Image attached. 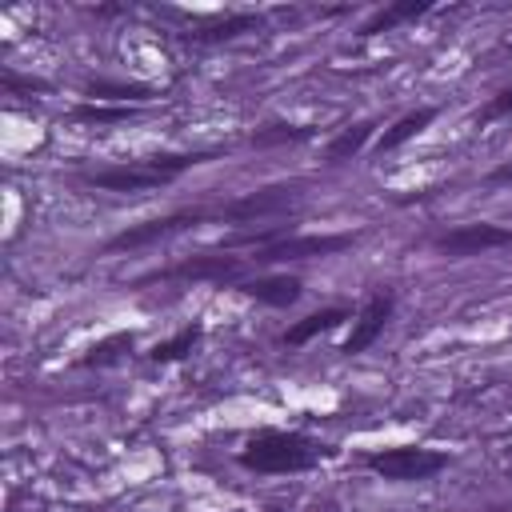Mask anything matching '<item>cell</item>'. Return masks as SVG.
I'll list each match as a JSON object with an SVG mask.
<instances>
[{"instance_id": "cell-1", "label": "cell", "mask_w": 512, "mask_h": 512, "mask_svg": "<svg viewBox=\"0 0 512 512\" xmlns=\"http://www.w3.org/2000/svg\"><path fill=\"white\" fill-rule=\"evenodd\" d=\"M216 156H220V148L156 152V156H140V160H112V164L84 168L80 180H84L88 188H100V192H152V188H164V184H172L176 176H184L188 168L208 164V160H216Z\"/></svg>"}, {"instance_id": "cell-2", "label": "cell", "mask_w": 512, "mask_h": 512, "mask_svg": "<svg viewBox=\"0 0 512 512\" xmlns=\"http://www.w3.org/2000/svg\"><path fill=\"white\" fill-rule=\"evenodd\" d=\"M328 456H332V444H324L308 432L260 428L244 440V448L236 452V464L256 476H296V472H312Z\"/></svg>"}, {"instance_id": "cell-3", "label": "cell", "mask_w": 512, "mask_h": 512, "mask_svg": "<svg viewBox=\"0 0 512 512\" xmlns=\"http://www.w3.org/2000/svg\"><path fill=\"white\" fill-rule=\"evenodd\" d=\"M304 200V184L300 180H280V184H264V188H252L236 200H224L216 208V220H228V224H256V220H284L300 208Z\"/></svg>"}, {"instance_id": "cell-4", "label": "cell", "mask_w": 512, "mask_h": 512, "mask_svg": "<svg viewBox=\"0 0 512 512\" xmlns=\"http://www.w3.org/2000/svg\"><path fill=\"white\" fill-rule=\"evenodd\" d=\"M368 472H376L380 480H392V484H420V480H432L440 476L452 460L448 452L440 448H420V444H400V448H372L360 456Z\"/></svg>"}, {"instance_id": "cell-5", "label": "cell", "mask_w": 512, "mask_h": 512, "mask_svg": "<svg viewBox=\"0 0 512 512\" xmlns=\"http://www.w3.org/2000/svg\"><path fill=\"white\" fill-rule=\"evenodd\" d=\"M248 256H232V252H192V256H184V260H176V264H168V268H160V272H148V276H140L136 280V288H144V284H156V280H192V284H220V288H228V284H244L248 280Z\"/></svg>"}, {"instance_id": "cell-6", "label": "cell", "mask_w": 512, "mask_h": 512, "mask_svg": "<svg viewBox=\"0 0 512 512\" xmlns=\"http://www.w3.org/2000/svg\"><path fill=\"white\" fill-rule=\"evenodd\" d=\"M208 216H216V212H208V208H176V212H168V216H152V220L128 224V228H120V232L104 244V252H140V248H148V244H160V240H172V236H180V232L200 228Z\"/></svg>"}, {"instance_id": "cell-7", "label": "cell", "mask_w": 512, "mask_h": 512, "mask_svg": "<svg viewBox=\"0 0 512 512\" xmlns=\"http://www.w3.org/2000/svg\"><path fill=\"white\" fill-rule=\"evenodd\" d=\"M360 236L356 232H320V236H304V232H292L260 252L248 256V264H292V260H316V256H336L344 248H352Z\"/></svg>"}, {"instance_id": "cell-8", "label": "cell", "mask_w": 512, "mask_h": 512, "mask_svg": "<svg viewBox=\"0 0 512 512\" xmlns=\"http://www.w3.org/2000/svg\"><path fill=\"white\" fill-rule=\"evenodd\" d=\"M512 244V228L492 224V220H472V224H456L432 236V248L448 260H464V256H484L492 248H508Z\"/></svg>"}, {"instance_id": "cell-9", "label": "cell", "mask_w": 512, "mask_h": 512, "mask_svg": "<svg viewBox=\"0 0 512 512\" xmlns=\"http://www.w3.org/2000/svg\"><path fill=\"white\" fill-rule=\"evenodd\" d=\"M392 312H396V292H392L388 284L376 288V292H368V300H364V304L356 308V316H352V332L344 336L340 352H344V356H360V352H368V348L384 336Z\"/></svg>"}, {"instance_id": "cell-10", "label": "cell", "mask_w": 512, "mask_h": 512, "mask_svg": "<svg viewBox=\"0 0 512 512\" xmlns=\"http://www.w3.org/2000/svg\"><path fill=\"white\" fill-rule=\"evenodd\" d=\"M236 288L244 296H252L256 304H264V308H292L304 296V280L292 276V272H260V276H248Z\"/></svg>"}, {"instance_id": "cell-11", "label": "cell", "mask_w": 512, "mask_h": 512, "mask_svg": "<svg viewBox=\"0 0 512 512\" xmlns=\"http://www.w3.org/2000/svg\"><path fill=\"white\" fill-rule=\"evenodd\" d=\"M344 320H352V308L328 304V308H320V312H308L304 320H292V324L280 332V344H284V348H300V344H308V340H316V336L340 328Z\"/></svg>"}, {"instance_id": "cell-12", "label": "cell", "mask_w": 512, "mask_h": 512, "mask_svg": "<svg viewBox=\"0 0 512 512\" xmlns=\"http://www.w3.org/2000/svg\"><path fill=\"white\" fill-rule=\"evenodd\" d=\"M432 8H436L432 0H396V4H384V8H376V12L356 28V36L368 40V36H376V32H392V28H400V24H412V20L428 16Z\"/></svg>"}, {"instance_id": "cell-13", "label": "cell", "mask_w": 512, "mask_h": 512, "mask_svg": "<svg viewBox=\"0 0 512 512\" xmlns=\"http://www.w3.org/2000/svg\"><path fill=\"white\" fill-rule=\"evenodd\" d=\"M260 28H264V20L256 12H232L224 20H212V24H200V28L184 32V40L188 44H228V40H240L248 32H260Z\"/></svg>"}, {"instance_id": "cell-14", "label": "cell", "mask_w": 512, "mask_h": 512, "mask_svg": "<svg viewBox=\"0 0 512 512\" xmlns=\"http://www.w3.org/2000/svg\"><path fill=\"white\" fill-rule=\"evenodd\" d=\"M432 120H436V108H432V104H424V108H416V112H404L396 124H388V128L380 132V140H376V156L404 148V144H408V140H416Z\"/></svg>"}, {"instance_id": "cell-15", "label": "cell", "mask_w": 512, "mask_h": 512, "mask_svg": "<svg viewBox=\"0 0 512 512\" xmlns=\"http://www.w3.org/2000/svg\"><path fill=\"white\" fill-rule=\"evenodd\" d=\"M372 132H376V120H372V116H368V120H356V124H348V128H340V132L328 140L324 160H328V164H344V160L360 156L364 144L372 140Z\"/></svg>"}, {"instance_id": "cell-16", "label": "cell", "mask_w": 512, "mask_h": 512, "mask_svg": "<svg viewBox=\"0 0 512 512\" xmlns=\"http://www.w3.org/2000/svg\"><path fill=\"white\" fill-rule=\"evenodd\" d=\"M132 348H136V332H112V336H104L100 344H92V348L80 356V364H84V368H112V364H124V360L132 356Z\"/></svg>"}, {"instance_id": "cell-17", "label": "cell", "mask_w": 512, "mask_h": 512, "mask_svg": "<svg viewBox=\"0 0 512 512\" xmlns=\"http://www.w3.org/2000/svg\"><path fill=\"white\" fill-rule=\"evenodd\" d=\"M312 136H316V128H312V124L272 120V124H260V128L248 136V144H256V148H280V144H308Z\"/></svg>"}, {"instance_id": "cell-18", "label": "cell", "mask_w": 512, "mask_h": 512, "mask_svg": "<svg viewBox=\"0 0 512 512\" xmlns=\"http://www.w3.org/2000/svg\"><path fill=\"white\" fill-rule=\"evenodd\" d=\"M200 336H204V328L192 320V324H184L176 336H168V340L152 344V348H148V360H152V364H180V360L200 344Z\"/></svg>"}, {"instance_id": "cell-19", "label": "cell", "mask_w": 512, "mask_h": 512, "mask_svg": "<svg viewBox=\"0 0 512 512\" xmlns=\"http://www.w3.org/2000/svg\"><path fill=\"white\" fill-rule=\"evenodd\" d=\"M84 92H88L92 100H116V104H124V108H128V100H152V96H156L152 84H120V80H88Z\"/></svg>"}, {"instance_id": "cell-20", "label": "cell", "mask_w": 512, "mask_h": 512, "mask_svg": "<svg viewBox=\"0 0 512 512\" xmlns=\"http://www.w3.org/2000/svg\"><path fill=\"white\" fill-rule=\"evenodd\" d=\"M132 116V108H104V104H80V108H72V120H80V124H116V120H128Z\"/></svg>"}, {"instance_id": "cell-21", "label": "cell", "mask_w": 512, "mask_h": 512, "mask_svg": "<svg viewBox=\"0 0 512 512\" xmlns=\"http://www.w3.org/2000/svg\"><path fill=\"white\" fill-rule=\"evenodd\" d=\"M512 116V84L500 88L496 96H488V104L476 112V124H496V120H508Z\"/></svg>"}, {"instance_id": "cell-22", "label": "cell", "mask_w": 512, "mask_h": 512, "mask_svg": "<svg viewBox=\"0 0 512 512\" xmlns=\"http://www.w3.org/2000/svg\"><path fill=\"white\" fill-rule=\"evenodd\" d=\"M0 80H4V88H8V92H20V88H28V92H44V88H48L44 80H36V76H16L12 68H4V72H0Z\"/></svg>"}, {"instance_id": "cell-23", "label": "cell", "mask_w": 512, "mask_h": 512, "mask_svg": "<svg viewBox=\"0 0 512 512\" xmlns=\"http://www.w3.org/2000/svg\"><path fill=\"white\" fill-rule=\"evenodd\" d=\"M484 184H492V188H500V184H512V160H504V164H496L488 176H484Z\"/></svg>"}, {"instance_id": "cell-24", "label": "cell", "mask_w": 512, "mask_h": 512, "mask_svg": "<svg viewBox=\"0 0 512 512\" xmlns=\"http://www.w3.org/2000/svg\"><path fill=\"white\" fill-rule=\"evenodd\" d=\"M236 512H240V508H236Z\"/></svg>"}]
</instances>
